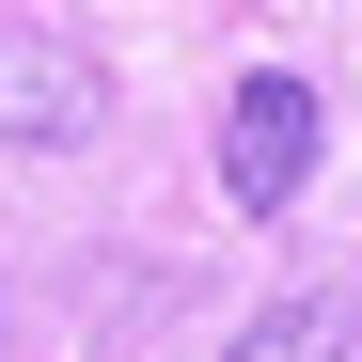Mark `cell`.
<instances>
[{"label":"cell","instance_id":"1","mask_svg":"<svg viewBox=\"0 0 362 362\" xmlns=\"http://www.w3.org/2000/svg\"><path fill=\"white\" fill-rule=\"evenodd\" d=\"M315 127H331V110H315V79H236V110H221V189L236 205H299V173H315Z\"/></svg>","mask_w":362,"mask_h":362},{"label":"cell","instance_id":"2","mask_svg":"<svg viewBox=\"0 0 362 362\" xmlns=\"http://www.w3.org/2000/svg\"><path fill=\"white\" fill-rule=\"evenodd\" d=\"M95 64L79 47H47V32H0V142H32V158H64V142H95Z\"/></svg>","mask_w":362,"mask_h":362},{"label":"cell","instance_id":"3","mask_svg":"<svg viewBox=\"0 0 362 362\" xmlns=\"http://www.w3.org/2000/svg\"><path fill=\"white\" fill-rule=\"evenodd\" d=\"M236 362H362V299H284V315H252V346H236Z\"/></svg>","mask_w":362,"mask_h":362}]
</instances>
